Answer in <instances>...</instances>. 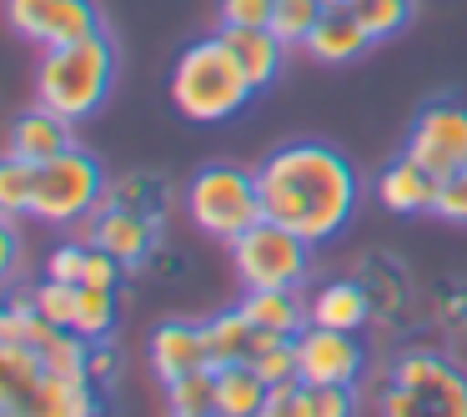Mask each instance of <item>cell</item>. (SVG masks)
<instances>
[{
    "label": "cell",
    "instance_id": "obj_38",
    "mask_svg": "<svg viewBox=\"0 0 467 417\" xmlns=\"http://www.w3.org/2000/svg\"><path fill=\"white\" fill-rule=\"evenodd\" d=\"M212 417H236V412H212Z\"/></svg>",
    "mask_w": 467,
    "mask_h": 417
},
{
    "label": "cell",
    "instance_id": "obj_10",
    "mask_svg": "<svg viewBox=\"0 0 467 417\" xmlns=\"http://www.w3.org/2000/svg\"><path fill=\"white\" fill-rule=\"evenodd\" d=\"M81 242L111 252L116 262L131 272V266L151 262V252L161 246V222H151V216H141V212H126V206H101V212L86 216Z\"/></svg>",
    "mask_w": 467,
    "mask_h": 417
},
{
    "label": "cell",
    "instance_id": "obj_19",
    "mask_svg": "<svg viewBox=\"0 0 467 417\" xmlns=\"http://www.w3.org/2000/svg\"><path fill=\"white\" fill-rule=\"evenodd\" d=\"M101 206H126V212H141L151 222H166V212H171V182L161 172H126L121 182L106 186Z\"/></svg>",
    "mask_w": 467,
    "mask_h": 417
},
{
    "label": "cell",
    "instance_id": "obj_27",
    "mask_svg": "<svg viewBox=\"0 0 467 417\" xmlns=\"http://www.w3.org/2000/svg\"><path fill=\"white\" fill-rule=\"evenodd\" d=\"M31 302L41 307V317H51L56 327H76V307H81V287H76V282H56V276H46V282L31 292Z\"/></svg>",
    "mask_w": 467,
    "mask_h": 417
},
{
    "label": "cell",
    "instance_id": "obj_31",
    "mask_svg": "<svg viewBox=\"0 0 467 417\" xmlns=\"http://www.w3.org/2000/svg\"><path fill=\"white\" fill-rule=\"evenodd\" d=\"M432 216H442V222H467V166L437 182V206H432Z\"/></svg>",
    "mask_w": 467,
    "mask_h": 417
},
{
    "label": "cell",
    "instance_id": "obj_21",
    "mask_svg": "<svg viewBox=\"0 0 467 417\" xmlns=\"http://www.w3.org/2000/svg\"><path fill=\"white\" fill-rule=\"evenodd\" d=\"M206 342H212V367H226V362H252L256 352V322L232 307V312L212 317L206 322Z\"/></svg>",
    "mask_w": 467,
    "mask_h": 417
},
{
    "label": "cell",
    "instance_id": "obj_36",
    "mask_svg": "<svg viewBox=\"0 0 467 417\" xmlns=\"http://www.w3.org/2000/svg\"><path fill=\"white\" fill-rule=\"evenodd\" d=\"M447 322H452L457 332H467V292L452 297V307H447Z\"/></svg>",
    "mask_w": 467,
    "mask_h": 417
},
{
    "label": "cell",
    "instance_id": "obj_2",
    "mask_svg": "<svg viewBox=\"0 0 467 417\" xmlns=\"http://www.w3.org/2000/svg\"><path fill=\"white\" fill-rule=\"evenodd\" d=\"M256 96L252 76L236 66V56L222 46V36L212 41H196L176 56V71H171V101L186 121L196 126H216V121H232V116L246 111V101Z\"/></svg>",
    "mask_w": 467,
    "mask_h": 417
},
{
    "label": "cell",
    "instance_id": "obj_29",
    "mask_svg": "<svg viewBox=\"0 0 467 417\" xmlns=\"http://www.w3.org/2000/svg\"><path fill=\"white\" fill-rule=\"evenodd\" d=\"M306 402H312V417H357V392L347 382L306 387Z\"/></svg>",
    "mask_w": 467,
    "mask_h": 417
},
{
    "label": "cell",
    "instance_id": "obj_5",
    "mask_svg": "<svg viewBox=\"0 0 467 417\" xmlns=\"http://www.w3.org/2000/svg\"><path fill=\"white\" fill-rule=\"evenodd\" d=\"M186 212L206 236L232 242L266 216L262 182H256V172H242V166H202L186 186Z\"/></svg>",
    "mask_w": 467,
    "mask_h": 417
},
{
    "label": "cell",
    "instance_id": "obj_35",
    "mask_svg": "<svg viewBox=\"0 0 467 417\" xmlns=\"http://www.w3.org/2000/svg\"><path fill=\"white\" fill-rule=\"evenodd\" d=\"M86 377H91L96 387H106L116 377V352L111 342H91V362H86Z\"/></svg>",
    "mask_w": 467,
    "mask_h": 417
},
{
    "label": "cell",
    "instance_id": "obj_30",
    "mask_svg": "<svg viewBox=\"0 0 467 417\" xmlns=\"http://www.w3.org/2000/svg\"><path fill=\"white\" fill-rule=\"evenodd\" d=\"M256 417H312V402H306V382H282V387H272Z\"/></svg>",
    "mask_w": 467,
    "mask_h": 417
},
{
    "label": "cell",
    "instance_id": "obj_6",
    "mask_svg": "<svg viewBox=\"0 0 467 417\" xmlns=\"http://www.w3.org/2000/svg\"><path fill=\"white\" fill-rule=\"evenodd\" d=\"M106 196V172L91 151L66 146L61 156L36 166V196H31V216L51 226H81L91 212H101Z\"/></svg>",
    "mask_w": 467,
    "mask_h": 417
},
{
    "label": "cell",
    "instance_id": "obj_22",
    "mask_svg": "<svg viewBox=\"0 0 467 417\" xmlns=\"http://www.w3.org/2000/svg\"><path fill=\"white\" fill-rule=\"evenodd\" d=\"M166 407H171V417H212L216 412V367H196V372L166 382Z\"/></svg>",
    "mask_w": 467,
    "mask_h": 417
},
{
    "label": "cell",
    "instance_id": "obj_23",
    "mask_svg": "<svg viewBox=\"0 0 467 417\" xmlns=\"http://www.w3.org/2000/svg\"><path fill=\"white\" fill-rule=\"evenodd\" d=\"M116 327V287H81V307H76V327L86 342H106Z\"/></svg>",
    "mask_w": 467,
    "mask_h": 417
},
{
    "label": "cell",
    "instance_id": "obj_33",
    "mask_svg": "<svg viewBox=\"0 0 467 417\" xmlns=\"http://www.w3.org/2000/svg\"><path fill=\"white\" fill-rule=\"evenodd\" d=\"M222 26H272L276 0H216Z\"/></svg>",
    "mask_w": 467,
    "mask_h": 417
},
{
    "label": "cell",
    "instance_id": "obj_1",
    "mask_svg": "<svg viewBox=\"0 0 467 417\" xmlns=\"http://www.w3.org/2000/svg\"><path fill=\"white\" fill-rule=\"evenodd\" d=\"M262 206L272 222L292 226L312 246L347 232L357 212V172L337 146L327 141H292L256 166Z\"/></svg>",
    "mask_w": 467,
    "mask_h": 417
},
{
    "label": "cell",
    "instance_id": "obj_32",
    "mask_svg": "<svg viewBox=\"0 0 467 417\" xmlns=\"http://www.w3.org/2000/svg\"><path fill=\"white\" fill-rule=\"evenodd\" d=\"M86 256H91V246H81V242L56 246L51 262H46V276H56V282H76V287H81V282H86Z\"/></svg>",
    "mask_w": 467,
    "mask_h": 417
},
{
    "label": "cell",
    "instance_id": "obj_7",
    "mask_svg": "<svg viewBox=\"0 0 467 417\" xmlns=\"http://www.w3.org/2000/svg\"><path fill=\"white\" fill-rule=\"evenodd\" d=\"M232 262L242 272L246 292H256V287H302L312 276V242L296 236L292 226L262 216L242 236H232Z\"/></svg>",
    "mask_w": 467,
    "mask_h": 417
},
{
    "label": "cell",
    "instance_id": "obj_34",
    "mask_svg": "<svg viewBox=\"0 0 467 417\" xmlns=\"http://www.w3.org/2000/svg\"><path fill=\"white\" fill-rule=\"evenodd\" d=\"M121 272H126V266L116 262L111 252L91 246V256H86V282L81 287H116V282H121Z\"/></svg>",
    "mask_w": 467,
    "mask_h": 417
},
{
    "label": "cell",
    "instance_id": "obj_15",
    "mask_svg": "<svg viewBox=\"0 0 467 417\" xmlns=\"http://www.w3.org/2000/svg\"><path fill=\"white\" fill-rule=\"evenodd\" d=\"M377 202L392 216H417L437 206V176L427 166H417L412 156L402 151V162H392L382 176H377Z\"/></svg>",
    "mask_w": 467,
    "mask_h": 417
},
{
    "label": "cell",
    "instance_id": "obj_3",
    "mask_svg": "<svg viewBox=\"0 0 467 417\" xmlns=\"http://www.w3.org/2000/svg\"><path fill=\"white\" fill-rule=\"evenodd\" d=\"M116 81V46L111 36H86L76 46H51L41 56V76H36V96L41 106L61 111L66 121H86L101 111Z\"/></svg>",
    "mask_w": 467,
    "mask_h": 417
},
{
    "label": "cell",
    "instance_id": "obj_14",
    "mask_svg": "<svg viewBox=\"0 0 467 417\" xmlns=\"http://www.w3.org/2000/svg\"><path fill=\"white\" fill-rule=\"evenodd\" d=\"M216 36H222V46L236 56V66H242V71L252 76L256 91H266V86L276 81L286 41L272 31V26H222Z\"/></svg>",
    "mask_w": 467,
    "mask_h": 417
},
{
    "label": "cell",
    "instance_id": "obj_8",
    "mask_svg": "<svg viewBox=\"0 0 467 417\" xmlns=\"http://www.w3.org/2000/svg\"><path fill=\"white\" fill-rule=\"evenodd\" d=\"M407 156H412L417 166H427L437 182L462 172L467 166V101H457V96L427 101L422 111H417L412 131H407Z\"/></svg>",
    "mask_w": 467,
    "mask_h": 417
},
{
    "label": "cell",
    "instance_id": "obj_11",
    "mask_svg": "<svg viewBox=\"0 0 467 417\" xmlns=\"http://www.w3.org/2000/svg\"><path fill=\"white\" fill-rule=\"evenodd\" d=\"M296 357H302L306 387H322V382L352 387L367 367V347L357 342V332H337V327H317V322H306V332L296 337Z\"/></svg>",
    "mask_w": 467,
    "mask_h": 417
},
{
    "label": "cell",
    "instance_id": "obj_18",
    "mask_svg": "<svg viewBox=\"0 0 467 417\" xmlns=\"http://www.w3.org/2000/svg\"><path fill=\"white\" fill-rule=\"evenodd\" d=\"M317 327H337V332H357V327L372 317V297H367L362 282H327L312 292L306 302Z\"/></svg>",
    "mask_w": 467,
    "mask_h": 417
},
{
    "label": "cell",
    "instance_id": "obj_4",
    "mask_svg": "<svg viewBox=\"0 0 467 417\" xmlns=\"http://www.w3.org/2000/svg\"><path fill=\"white\" fill-rule=\"evenodd\" d=\"M382 417H467V372L442 352H407L377 397Z\"/></svg>",
    "mask_w": 467,
    "mask_h": 417
},
{
    "label": "cell",
    "instance_id": "obj_20",
    "mask_svg": "<svg viewBox=\"0 0 467 417\" xmlns=\"http://www.w3.org/2000/svg\"><path fill=\"white\" fill-rule=\"evenodd\" d=\"M266 392H272V382H266L252 362L216 367V412L256 417V412H262V402H266Z\"/></svg>",
    "mask_w": 467,
    "mask_h": 417
},
{
    "label": "cell",
    "instance_id": "obj_37",
    "mask_svg": "<svg viewBox=\"0 0 467 417\" xmlns=\"http://www.w3.org/2000/svg\"><path fill=\"white\" fill-rule=\"evenodd\" d=\"M322 5H352V0H322Z\"/></svg>",
    "mask_w": 467,
    "mask_h": 417
},
{
    "label": "cell",
    "instance_id": "obj_12",
    "mask_svg": "<svg viewBox=\"0 0 467 417\" xmlns=\"http://www.w3.org/2000/svg\"><path fill=\"white\" fill-rule=\"evenodd\" d=\"M151 372L161 382H176V377L196 372V367H212V342H206V322H161L151 332Z\"/></svg>",
    "mask_w": 467,
    "mask_h": 417
},
{
    "label": "cell",
    "instance_id": "obj_16",
    "mask_svg": "<svg viewBox=\"0 0 467 417\" xmlns=\"http://www.w3.org/2000/svg\"><path fill=\"white\" fill-rule=\"evenodd\" d=\"M367 46H372V31L357 21L352 5H327V16L317 21V31L306 36V51H312L317 61H327V66L352 61V56H362Z\"/></svg>",
    "mask_w": 467,
    "mask_h": 417
},
{
    "label": "cell",
    "instance_id": "obj_26",
    "mask_svg": "<svg viewBox=\"0 0 467 417\" xmlns=\"http://www.w3.org/2000/svg\"><path fill=\"white\" fill-rule=\"evenodd\" d=\"M352 11L372 31V41H382V36H397L412 21V0H352Z\"/></svg>",
    "mask_w": 467,
    "mask_h": 417
},
{
    "label": "cell",
    "instance_id": "obj_25",
    "mask_svg": "<svg viewBox=\"0 0 467 417\" xmlns=\"http://www.w3.org/2000/svg\"><path fill=\"white\" fill-rule=\"evenodd\" d=\"M31 196H36V166L21 162V156H5V166H0V212L5 216L31 212Z\"/></svg>",
    "mask_w": 467,
    "mask_h": 417
},
{
    "label": "cell",
    "instance_id": "obj_13",
    "mask_svg": "<svg viewBox=\"0 0 467 417\" xmlns=\"http://www.w3.org/2000/svg\"><path fill=\"white\" fill-rule=\"evenodd\" d=\"M71 126L76 121H66L61 111H51V106L36 101L31 111H21L16 126H11V156H21V162H31V166L51 162V156H61L66 146H76Z\"/></svg>",
    "mask_w": 467,
    "mask_h": 417
},
{
    "label": "cell",
    "instance_id": "obj_24",
    "mask_svg": "<svg viewBox=\"0 0 467 417\" xmlns=\"http://www.w3.org/2000/svg\"><path fill=\"white\" fill-rule=\"evenodd\" d=\"M327 16L322 0H276V16H272V31L282 36L286 46H306V36L317 31V21Z\"/></svg>",
    "mask_w": 467,
    "mask_h": 417
},
{
    "label": "cell",
    "instance_id": "obj_17",
    "mask_svg": "<svg viewBox=\"0 0 467 417\" xmlns=\"http://www.w3.org/2000/svg\"><path fill=\"white\" fill-rule=\"evenodd\" d=\"M242 312L252 317L262 332H282V337H302L312 312L296 297V287H256V292L242 297Z\"/></svg>",
    "mask_w": 467,
    "mask_h": 417
},
{
    "label": "cell",
    "instance_id": "obj_28",
    "mask_svg": "<svg viewBox=\"0 0 467 417\" xmlns=\"http://www.w3.org/2000/svg\"><path fill=\"white\" fill-rule=\"evenodd\" d=\"M252 367H256V372H262L272 387H282V382H302V357H296V337H282V342H272Z\"/></svg>",
    "mask_w": 467,
    "mask_h": 417
},
{
    "label": "cell",
    "instance_id": "obj_9",
    "mask_svg": "<svg viewBox=\"0 0 467 417\" xmlns=\"http://www.w3.org/2000/svg\"><path fill=\"white\" fill-rule=\"evenodd\" d=\"M5 16L11 26L36 46H76L86 36H101V11L91 0H5Z\"/></svg>",
    "mask_w": 467,
    "mask_h": 417
}]
</instances>
